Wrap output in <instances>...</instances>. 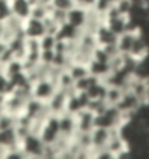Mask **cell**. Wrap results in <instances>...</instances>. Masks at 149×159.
<instances>
[{
	"instance_id": "cell-11",
	"label": "cell",
	"mask_w": 149,
	"mask_h": 159,
	"mask_svg": "<svg viewBox=\"0 0 149 159\" xmlns=\"http://www.w3.org/2000/svg\"><path fill=\"white\" fill-rule=\"evenodd\" d=\"M88 70H90L91 75H94L95 78L101 80V81H106L109 75L112 74L110 62H104V61H99V59H91L88 64Z\"/></svg>"
},
{
	"instance_id": "cell-2",
	"label": "cell",
	"mask_w": 149,
	"mask_h": 159,
	"mask_svg": "<svg viewBox=\"0 0 149 159\" xmlns=\"http://www.w3.org/2000/svg\"><path fill=\"white\" fill-rule=\"evenodd\" d=\"M38 134L41 136L46 146H52L61 139V132H59V119L58 116L48 114V117L42 121L41 127L38 130Z\"/></svg>"
},
{
	"instance_id": "cell-14",
	"label": "cell",
	"mask_w": 149,
	"mask_h": 159,
	"mask_svg": "<svg viewBox=\"0 0 149 159\" xmlns=\"http://www.w3.org/2000/svg\"><path fill=\"white\" fill-rule=\"evenodd\" d=\"M67 72H68V74L72 77V80H74V81H78V80L84 78V77L90 75L88 65H86V64H81V62H75V61H72V62L68 65V68H67Z\"/></svg>"
},
{
	"instance_id": "cell-4",
	"label": "cell",
	"mask_w": 149,
	"mask_h": 159,
	"mask_svg": "<svg viewBox=\"0 0 149 159\" xmlns=\"http://www.w3.org/2000/svg\"><path fill=\"white\" fill-rule=\"evenodd\" d=\"M59 119V132H61L62 139H68V140H74L75 134L78 133L77 130V119L74 114L64 113L58 116Z\"/></svg>"
},
{
	"instance_id": "cell-12",
	"label": "cell",
	"mask_w": 149,
	"mask_h": 159,
	"mask_svg": "<svg viewBox=\"0 0 149 159\" xmlns=\"http://www.w3.org/2000/svg\"><path fill=\"white\" fill-rule=\"evenodd\" d=\"M94 36H95V39H97V43H99V46L117 45V39H119V36H117L116 34H113L112 30L109 29V28L104 25V23L100 26L99 29L95 30Z\"/></svg>"
},
{
	"instance_id": "cell-1",
	"label": "cell",
	"mask_w": 149,
	"mask_h": 159,
	"mask_svg": "<svg viewBox=\"0 0 149 159\" xmlns=\"http://www.w3.org/2000/svg\"><path fill=\"white\" fill-rule=\"evenodd\" d=\"M19 148L28 159H42L46 153V145L38 133H29L19 140Z\"/></svg>"
},
{
	"instance_id": "cell-7",
	"label": "cell",
	"mask_w": 149,
	"mask_h": 159,
	"mask_svg": "<svg viewBox=\"0 0 149 159\" xmlns=\"http://www.w3.org/2000/svg\"><path fill=\"white\" fill-rule=\"evenodd\" d=\"M67 100H68V93H64L61 90L54 94V97L46 103L48 113L52 116H61L67 111Z\"/></svg>"
},
{
	"instance_id": "cell-21",
	"label": "cell",
	"mask_w": 149,
	"mask_h": 159,
	"mask_svg": "<svg viewBox=\"0 0 149 159\" xmlns=\"http://www.w3.org/2000/svg\"><path fill=\"white\" fill-rule=\"evenodd\" d=\"M16 121H17V117L16 116H12V114L3 113L0 114V130H12L16 127Z\"/></svg>"
},
{
	"instance_id": "cell-13",
	"label": "cell",
	"mask_w": 149,
	"mask_h": 159,
	"mask_svg": "<svg viewBox=\"0 0 149 159\" xmlns=\"http://www.w3.org/2000/svg\"><path fill=\"white\" fill-rule=\"evenodd\" d=\"M13 146H19V136L16 133V129L0 130V148L9 149Z\"/></svg>"
},
{
	"instance_id": "cell-20",
	"label": "cell",
	"mask_w": 149,
	"mask_h": 159,
	"mask_svg": "<svg viewBox=\"0 0 149 159\" xmlns=\"http://www.w3.org/2000/svg\"><path fill=\"white\" fill-rule=\"evenodd\" d=\"M117 2H119V0H95V4L93 9H94L99 15H101V16L104 17V15H106L110 9H113L116 6Z\"/></svg>"
},
{
	"instance_id": "cell-5",
	"label": "cell",
	"mask_w": 149,
	"mask_h": 159,
	"mask_svg": "<svg viewBox=\"0 0 149 159\" xmlns=\"http://www.w3.org/2000/svg\"><path fill=\"white\" fill-rule=\"evenodd\" d=\"M113 132L114 130H109L104 129V127H94L93 132L90 133L91 136V151H101V149H106L110 142V139L113 136Z\"/></svg>"
},
{
	"instance_id": "cell-10",
	"label": "cell",
	"mask_w": 149,
	"mask_h": 159,
	"mask_svg": "<svg viewBox=\"0 0 149 159\" xmlns=\"http://www.w3.org/2000/svg\"><path fill=\"white\" fill-rule=\"evenodd\" d=\"M88 19V10L83 9L80 6H75L72 10L68 12V17H67V23H70L71 26H74L80 30H84L86 25H87Z\"/></svg>"
},
{
	"instance_id": "cell-24",
	"label": "cell",
	"mask_w": 149,
	"mask_h": 159,
	"mask_svg": "<svg viewBox=\"0 0 149 159\" xmlns=\"http://www.w3.org/2000/svg\"><path fill=\"white\" fill-rule=\"evenodd\" d=\"M2 159H28V156L23 153V151L19 146H13L4 151Z\"/></svg>"
},
{
	"instance_id": "cell-26",
	"label": "cell",
	"mask_w": 149,
	"mask_h": 159,
	"mask_svg": "<svg viewBox=\"0 0 149 159\" xmlns=\"http://www.w3.org/2000/svg\"><path fill=\"white\" fill-rule=\"evenodd\" d=\"M91 159H116V156L113 155L109 149H101V151H95L93 152Z\"/></svg>"
},
{
	"instance_id": "cell-6",
	"label": "cell",
	"mask_w": 149,
	"mask_h": 159,
	"mask_svg": "<svg viewBox=\"0 0 149 159\" xmlns=\"http://www.w3.org/2000/svg\"><path fill=\"white\" fill-rule=\"evenodd\" d=\"M23 35L25 38L29 39H41L46 35L45 23L44 20L35 19V17H28L23 20Z\"/></svg>"
},
{
	"instance_id": "cell-25",
	"label": "cell",
	"mask_w": 149,
	"mask_h": 159,
	"mask_svg": "<svg viewBox=\"0 0 149 159\" xmlns=\"http://www.w3.org/2000/svg\"><path fill=\"white\" fill-rule=\"evenodd\" d=\"M10 15H12V10H10L9 0H0V22L6 20Z\"/></svg>"
},
{
	"instance_id": "cell-28",
	"label": "cell",
	"mask_w": 149,
	"mask_h": 159,
	"mask_svg": "<svg viewBox=\"0 0 149 159\" xmlns=\"http://www.w3.org/2000/svg\"><path fill=\"white\" fill-rule=\"evenodd\" d=\"M3 32H4V29H3V23L0 22V41H3Z\"/></svg>"
},
{
	"instance_id": "cell-29",
	"label": "cell",
	"mask_w": 149,
	"mask_h": 159,
	"mask_svg": "<svg viewBox=\"0 0 149 159\" xmlns=\"http://www.w3.org/2000/svg\"><path fill=\"white\" fill-rule=\"evenodd\" d=\"M72 159H80V158H72Z\"/></svg>"
},
{
	"instance_id": "cell-30",
	"label": "cell",
	"mask_w": 149,
	"mask_h": 159,
	"mask_svg": "<svg viewBox=\"0 0 149 159\" xmlns=\"http://www.w3.org/2000/svg\"><path fill=\"white\" fill-rule=\"evenodd\" d=\"M116 159H119V158H116Z\"/></svg>"
},
{
	"instance_id": "cell-18",
	"label": "cell",
	"mask_w": 149,
	"mask_h": 159,
	"mask_svg": "<svg viewBox=\"0 0 149 159\" xmlns=\"http://www.w3.org/2000/svg\"><path fill=\"white\" fill-rule=\"evenodd\" d=\"M51 4H42V3H36L32 6L30 10V17L39 19V20H45L46 17L49 16L51 13Z\"/></svg>"
},
{
	"instance_id": "cell-8",
	"label": "cell",
	"mask_w": 149,
	"mask_h": 159,
	"mask_svg": "<svg viewBox=\"0 0 149 159\" xmlns=\"http://www.w3.org/2000/svg\"><path fill=\"white\" fill-rule=\"evenodd\" d=\"M142 34V29L139 30H129L126 34L120 35L119 39H117V49L122 55H130L133 46H135V42L139 38V35Z\"/></svg>"
},
{
	"instance_id": "cell-3",
	"label": "cell",
	"mask_w": 149,
	"mask_h": 159,
	"mask_svg": "<svg viewBox=\"0 0 149 159\" xmlns=\"http://www.w3.org/2000/svg\"><path fill=\"white\" fill-rule=\"evenodd\" d=\"M58 91L57 83L51 78H42V80H36L32 83L30 87V94L32 98L39 100L42 103H48V101L54 97V94Z\"/></svg>"
},
{
	"instance_id": "cell-16",
	"label": "cell",
	"mask_w": 149,
	"mask_h": 159,
	"mask_svg": "<svg viewBox=\"0 0 149 159\" xmlns=\"http://www.w3.org/2000/svg\"><path fill=\"white\" fill-rule=\"evenodd\" d=\"M124 90L116 85H107V91H106V98L104 100L107 101L109 106H116L120 101L122 96H123Z\"/></svg>"
},
{
	"instance_id": "cell-15",
	"label": "cell",
	"mask_w": 149,
	"mask_h": 159,
	"mask_svg": "<svg viewBox=\"0 0 149 159\" xmlns=\"http://www.w3.org/2000/svg\"><path fill=\"white\" fill-rule=\"evenodd\" d=\"M106 91H107V84L104 83V81H99L86 94L88 96L90 100H104L106 98Z\"/></svg>"
},
{
	"instance_id": "cell-23",
	"label": "cell",
	"mask_w": 149,
	"mask_h": 159,
	"mask_svg": "<svg viewBox=\"0 0 149 159\" xmlns=\"http://www.w3.org/2000/svg\"><path fill=\"white\" fill-rule=\"evenodd\" d=\"M51 6L57 10H62V12H70L77 6L75 4V0H52Z\"/></svg>"
},
{
	"instance_id": "cell-9",
	"label": "cell",
	"mask_w": 149,
	"mask_h": 159,
	"mask_svg": "<svg viewBox=\"0 0 149 159\" xmlns=\"http://www.w3.org/2000/svg\"><path fill=\"white\" fill-rule=\"evenodd\" d=\"M77 119V130L78 133H91L95 127V114L88 109L83 110L75 116Z\"/></svg>"
},
{
	"instance_id": "cell-17",
	"label": "cell",
	"mask_w": 149,
	"mask_h": 159,
	"mask_svg": "<svg viewBox=\"0 0 149 159\" xmlns=\"http://www.w3.org/2000/svg\"><path fill=\"white\" fill-rule=\"evenodd\" d=\"M99 81H101V80L99 78H95L94 75H87V77H84V78L78 80V81H75L74 84V90L75 91H80V93H87L88 90H90L93 85H94L95 83H99Z\"/></svg>"
},
{
	"instance_id": "cell-19",
	"label": "cell",
	"mask_w": 149,
	"mask_h": 159,
	"mask_svg": "<svg viewBox=\"0 0 149 159\" xmlns=\"http://www.w3.org/2000/svg\"><path fill=\"white\" fill-rule=\"evenodd\" d=\"M39 43H41L42 51H55L57 49V45H58V36L57 35L46 34L45 36H42L39 39Z\"/></svg>"
},
{
	"instance_id": "cell-22",
	"label": "cell",
	"mask_w": 149,
	"mask_h": 159,
	"mask_svg": "<svg viewBox=\"0 0 149 159\" xmlns=\"http://www.w3.org/2000/svg\"><path fill=\"white\" fill-rule=\"evenodd\" d=\"M12 91H13L12 81H10V78L3 70H0V97H6Z\"/></svg>"
},
{
	"instance_id": "cell-27",
	"label": "cell",
	"mask_w": 149,
	"mask_h": 159,
	"mask_svg": "<svg viewBox=\"0 0 149 159\" xmlns=\"http://www.w3.org/2000/svg\"><path fill=\"white\" fill-rule=\"evenodd\" d=\"M75 4H77V6H80V7L90 10V9L94 7L95 0H75Z\"/></svg>"
}]
</instances>
